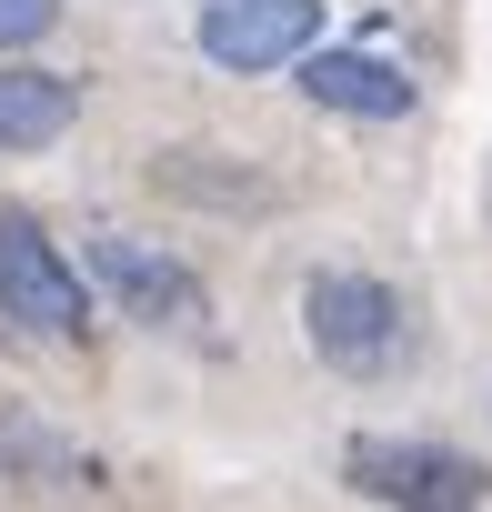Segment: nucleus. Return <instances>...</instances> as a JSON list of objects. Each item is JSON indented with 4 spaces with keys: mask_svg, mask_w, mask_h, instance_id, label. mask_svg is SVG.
Here are the masks:
<instances>
[{
    "mask_svg": "<svg viewBox=\"0 0 492 512\" xmlns=\"http://www.w3.org/2000/svg\"><path fill=\"white\" fill-rule=\"evenodd\" d=\"M302 332H312V352H322L332 372H352V382H382V372L402 362V302H392L382 282H362V272H322V282L302 292Z\"/></svg>",
    "mask_w": 492,
    "mask_h": 512,
    "instance_id": "nucleus-1",
    "label": "nucleus"
},
{
    "mask_svg": "<svg viewBox=\"0 0 492 512\" xmlns=\"http://www.w3.org/2000/svg\"><path fill=\"white\" fill-rule=\"evenodd\" d=\"M342 482L362 502H402V512H472L492 482L472 452H442V442H352L342 452Z\"/></svg>",
    "mask_w": 492,
    "mask_h": 512,
    "instance_id": "nucleus-2",
    "label": "nucleus"
},
{
    "mask_svg": "<svg viewBox=\"0 0 492 512\" xmlns=\"http://www.w3.org/2000/svg\"><path fill=\"white\" fill-rule=\"evenodd\" d=\"M0 322H31V332H81V262L31 221V211H0Z\"/></svg>",
    "mask_w": 492,
    "mask_h": 512,
    "instance_id": "nucleus-3",
    "label": "nucleus"
},
{
    "mask_svg": "<svg viewBox=\"0 0 492 512\" xmlns=\"http://www.w3.org/2000/svg\"><path fill=\"white\" fill-rule=\"evenodd\" d=\"M91 272H101V292H111L131 322H151V332H201V322H211L201 272L171 262V251H151V241H131V231H101V241H91Z\"/></svg>",
    "mask_w": 492,
    "mask_h": 512,
    "instance_id": "nucleus-4",
    "label": "nucleus"
},
{
    "mask_svg": "<svg viewBox=\"0 0 492 512\" xmlns=\"http://www.w3.org/2000/svg\"><path fill=\"white\" fill-rule=\"evenodd\" d=\"M322 41V0H201V61L221 71H282Z\"/></svg>",
    "mask_w": 492,
    "mask_h": 512,
    "instance_id": "nucleus-5",
    "label": "nucleus"
},
{
    "mask_svg": "<svg viewBox=\"0 0 492 512\" xmlns=\"http://www.w3.org/2000/svg\"><path fill=\"white\" fill-rule=\"evenodd\" d=\"M302 101L342 111V121H402L412 111V71H392L382 51H302Z\"/></svg>",
    "mask_w": 492,
    "mask_h": 512,
    "instance_id": "nucleus-6",
    "label": "nucleus"
},
{
    "mask_svg": "<svg viewBox=\"0 0 492 512\" xmlns=\"http://www.w3.org/2000/svg\"><path fill=\"white\" fill-rule=\"evenodd\" d=\"M81 121V81L71 71H31V61H0V151H41Z\"/></svg>",
    "mask_w": 492,
    "mask_h": 512,
    "instance_id": "nucleus-7",
    "label": "nucleus"
},
{
    "mask_svg": "<svg viewBox=\"0 0 492 512\" xmlns=\"http://www.w3.org/2000/svg\"><path fill=\"white\" fill-rule=\"evenodd\" d=\"M51 21H61V0H0V51H31Z\"/></svg>",
    "mask_w": 492,
    "mask_h": 512,
    "instance_id": "nucleus-8",
    "label": "nucleus"
}]
</instances>
